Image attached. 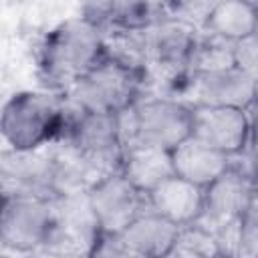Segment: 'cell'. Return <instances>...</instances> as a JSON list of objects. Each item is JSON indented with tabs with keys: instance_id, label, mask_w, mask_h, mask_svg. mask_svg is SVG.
Segmentation results:
<instances>
[{
	"instance_id": "cell-1",
	"label": "cell",
	"mask_w": 258,
	"mask_h": 258,
	"mask_svg": "<svg viewBox=\"0 0 258 258\" xmlns=\"http://www.w3.org/2000/svg\"><path fill=\"white\" fill-rule=\"evenodd\" d=\"M107 54V32L95 18H69L42 38L38 71L50 91L64 93Z\"/></svg>"
},
{
	"instance_id": "cell-2",
	"label": "cell",
	"mask_w": 258,
	"mask_h": 258,
	"mask_svg": "<svg viewBox=\"0 0 258 258\" xmlns=\"http://www.w3.org/2000/svg\"><path fill=\"white\" fill-rule=\"evenodd\" d=\"M69 107L56 91H18L2 107L0 133L8 149L30 151L62 139Z\"/></svg>"
},
{
	"instance_id": "cell-3",
	"label": "cell",
	"mask_w": 258,
	"mask_h": 258,
	"mask_svg": "<svg viewBox=\"0 0 258 258\" xmlns=\"http://www.w3.org/2000/svg\"><path fill=\"white\" fill-rule=\"evenodd\" d=\"M143 79L145 71L107 54L60 95L81 111L121 115L143 95Z\"/></svg>"
},
{
	"instance_id": "cell-4",
	"label": "cell",
	"mask_w": 258,
	"mask_h": 258,
	"mask_svg": "<svg viewBox=\"0 0 258 258\" xmlns=\"http://www.w3.org/2000/svg\"><path fill=\"white\" fill-rule=\"evenodd\" d=\"M123 143L173 149L191 135V107L173 95L139 97L119 115Z\"/></svg>"
},
{
	"instance_id": "cell-5",
	"label": "cell",
	"mask_w": 258,
	"mask_h": 258,
	"mask_svg": "<svg viewBox=\"0 0 258 258\" xmlns=\"http://www.w3.org/2000/svg\"><path fill=\"white\" fill-rule=\"evenodd\" d=\"M67 101V99H64ZM69 119L60 141L69 143L87 161H91L103 175L121 167L125 143L119 115L81 111L67 101Z\"/></svg>"
},
{
	"instance_id": "cell-6",
	"label": "cell",
	"mask_w": 258,
	"mask_h": 258,
	"mask_svg": "<svg viewBox=\"0 0 258 258\" xmlns=\"http://www.w3.org/2000/svg\"><path fill=\"white\" fill-rule=\"evenodd\" d=\"M54 226V198L2 194L0 244L4 250L38 254Z\"/></svg>"
},
{
	"instance_id": "cell-7",
	"label": "cell",
	"mask_w": 258,
	"mask_h": 258,
	"mask_svg": "<svg viewBox=\"0 0 258 258\" xmlns=\"http://www.w3.org/2000/svg\"><path fill=\"white\" fill-rule=\"evenodd\" d=\"M189 107H240L252 109L256 97V81L236 64L187 71L177 81L173 95Z\"/></svg>"
},
{
	"instance_id": "cell-8",
	"label": "cell",
	"mask_w": 258,
	"mask_h": 258,
	"mask_svg": "<svg viewBox=\"0 0 258 258\" xmlns=\"http://www.w3.org/2000/svg\"><path fill=\"white\" fill-rule=\"evenodd\" d=\"M101 238V228L87 191L62 194L54 198V226L38 254L52 256H93Z\"/></svg>"
},
{
	"instance_id": "cell-9",
	"label": "cell",
	"mask_w": 258,
	"mask_h": 258,
	"mask_svg": "<svg viewBox=\"0 0 258 258\" xmlns=\"http://www.w3.org/2000/svg\"><path fill=\"white\" fill-rule=\"evenodd\" d=\"M200 28L171 18H155L149 26L141 30L143 54H145V73L147 69L163 75L171 85L187 73L191 52L196 48Z\"/></svg>"
},
{
	"instance_id": "cell-10",
	"label": "cell",
	"mask_w": 258,
	"mask_h": 258,
	"mask_svg": "<svg viewBox=\"0 0 258 258\" xmlns=\"http://www.w3.org/2000/svg\"><path fill=\"white\" fill-rule=\"evenodd\" d=\"M87 194L101 234H119L147 210V196L139 191L119 169L97 179Z\"/></svg>"
},
{
	"instance_id": "cell-11",
	"label": "cell",
	"mask_w": 258,
	"mask_h": 258,
	"mask_svg": "<svg viewBox=\"0 0 258 258\" xmlns=\"http://www.w3.org/2000/svg\"><path fill=\"white\" fill-rule=\"evenodd\" d=\"M254 194L256 181L252 171L234 159L232 165L206 187L204 214L198 222L206 228L240 224Z\"/></svg>"
},
{
	"instance_id": "cell-12",
	"label": "cell",
	"mask_w": 258,
	"mask_h": 258,
	"mask_svg": "<svg viewBox=\"0 0 258 258\" xmlns=\"http://www.w3.org/2000/svg\"><path fill=\"white\" fill-rule=\"evenodd\" d=\"M252 111L240 107H191V135L236 157L248 149Z\"/></svg>"
},
{
	"instance_id": "cell-13",
	"label": "cell",
	"mask_w": 258,
	"mask_h": 258,
	"mask_svg": "<svg viewBox=\"0 0 258 258\" xmlns=\"http://www.w3.org/2000/svg\"><path fill=\"white\" fill-rule=\"evenodd\" d=\"M2 191L54 198V149H6L2 153Z\"/></svg>"
},
{
	"instance_id": "cell-14",
	"label": "cell",
	"mask_w": 258,
	"mask_h": 258,
	"mask_svg": "<svg viewBox=\"0 0 258 258\" xmlns=\"http://www.w3.org/2000/svg\"><path fill=\"white\" fill-rule=\"evenodd\" d=\"M206 187H200L179 175H169L147 194V208L177 226L194 224L202 218Z\"/></svg>"
},
{
	"instance_id": "cell-15",
	"label": "cell",
	"mask_w": 258,
	"mask_h": 258,
	"mask_svg": "<svg viewBox=\"0 0 258 258\" xmlns=\"http://www.w3.org/2000/svg\"><path fill=\"white\" fill-rule=\"evenodd\" d=\"M179 226L153 210L141 212L127 228L115 234L125 250V256L135 258H161L169 256Z\"/></svg>"
},
{
	"instance_id": "cell-16",
	"label": "cell",
	"mask_w": 258,
	"mask_h": 258,
	"mask_svg": "<svg viewBox=\"0 0 258 258\" xmlns=\"http://www.w3.org/2000/svg\"><path fill=\"white\" fill-rule=\"evenodd\" d=\"M171 159H173L175 175H179L200 187H208L234 161V157L200 141L194 135L185 137L181 143H177L171 149Z\"/></svg>"
},
{
	"instance_id": "cell-17",
	"label": "cell",
	"mask_w": 258,
	"mask_h": 258,
	"mask_svg": "<svg viewBox=\"0 0 258 258\" xmlns=\"http://www.w3.org/2000/svg\"><path fill=\"white\" fill-rule=\"evenodd\" d=\"M119 171L145 196L163 179L173 175L171 149L155 145H127Z\"/></svg>"
},
{
	"instance_id": "cell-18",
	"label": "cell",
	"mask_w": 258,
	"mask_h": 258,
	"mask_svg": "<svg viewBox=\"0 0 258 258\" xmlns=\"http://www.w3.org/2000/svg\"><path fill=\"white\" fill-rule=\"evenodd\" d=\"M200 30L236 44L258 30V6L248 0H220Z\"/></svg>"
},
{
	"instance_id": "cell-19",
	"label": "cell",
	"mask_w": 258,
	"mask_h": 258,
	"mask_svg": "<svg viewBox=\"0 0 258 258\" xmlns=\"http://www.w3.org/2000/svg\"><path fill=\"white\" fill-rule=\"evenodd\" d=\"M99 14L101 16L95 20L103 26L105 32L141 30L157 18L151 0H103Z\"/></svg>"
},
{
	"instance_id": "cell-20",
	"label": "cell",
	"mask_w": 258,
	"mask_h": 258,
	"mask_svg": "<svg viewBox=\"0 0 258 258\" xmlns=\"http://www.w3.org/2000/svg\"><path fill=\"white\" fill-rule=\"evenodd\" d=\"M169 256H185V258H214L222 256L220 246L214 234L200 222L179 226Z\"/></svg>"
},
{
	"instance_id": "cell-21",
	"label": "cell",
	"mask_w": 258,
	"mask_h": 258,
	"mask_svg": "<svg viewBox=\"0 0 258 258\" xmlns=\"http://www.w3.org/2000/svg\"><path fill=\"white\" fill-rule=\"evenodd\" d=\"M220 0H165V14L202 28Z\"/></svg>"
},
{
	"instance_id": "cell-22",
	"label": "cell",
	"mask_w": 258,
	"mask_h": 258,
	"mask_svg": "<svg viewBox=\"0 0 258 258\" xmlns=\"http://www.w3.org/2000/svg\"><path fill=\"white\" fill-rule=\"evenodd\" d=\"M238 256H258V189L242 218Z\"/></svg>"
},
{
	"instance_id": "cell-23",
	"label": "cell",
	"mask_w": 258,
	"mask_h": 258,
	"mask_svg": "<svg viewBox=\"0 0 258 258\" xmlns=\"http://www.w3.org/2000/svg\"><path fill=\"white\" fill-rule=\"evenodd\" d=\"M234 64L258 83V30L234 44Z\"/></svg>"
},
{
	"instance_id": "cell-24",
	"label": "cell",
	"mask_w": 258,
	"mask_h": 258,
	"mask_svg": "<svg viewBox=\"0 0 258 258\" xmlns=\"http://www.w3.org/2000/svg\"><path fill=\"white\" fill-rule=\"evenodd\" d=\"M250 111H252V131H250V143H248L246 155L250 159V169H252V163L258 161V111L254 109Z\"/></svg>"
},
{
	"instance_id": "cell-25",
	"label": "cell",
	"mask_w": 258,
	"mask_h": 258,
	"mask_svg": "<svg viewBox=\"0 0 258 258\" xmlns=\"http://www.w3.org/2000/svg\"><path fill=\"white\" fill-rule=\"evenodd\" d=\"M254 111H258V83H256V97H254Z\"/></svg>"
}]
</instances>
